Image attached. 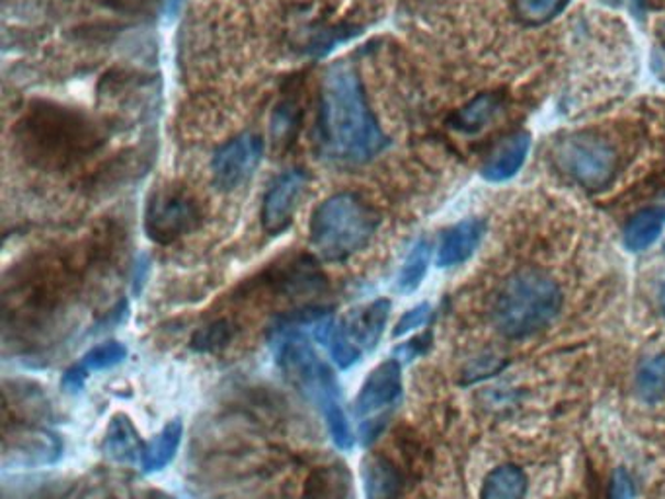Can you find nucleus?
Here are the masks:
<instances>
[{"label":"nucleus","mask_w":665,"mask_h":499,"mask_svg":"<svg viewBox=\"0 0 665 499\" xmlns=\"http://www.w3.org/2000/svg\"><path fill=\"white\" fill-rule=\"evenodd\" d=\"M389 314L390 301L379 299L350 312L346 319L336 324L329 347L340 369H350L355 363L362 362L365 353L373 352L379 345Z\"/></svg>","instance_id":"nucleus-8"},{"label":"nucleus","mask_w":665,"mask_h":499,"mask_svg":"<svg viewBox=\"0 0 665 499\" xmlns=\"http://www.w3.org/2000/svg\"><path fill=\"white\" fill-rule=\"evenodd\" d=\"M556 163L562 173L589 191L603 190L617 174L613 147L589 133H576L561 141L556 147Z\"/></svg>","instance_id":"nucleus-7"},{"label":"nucleus","mask_w":665,"mask_h":499,"mask_svg":"<svg viewBox=\"0 0 665 499\" xmlns=\"http://www.w3.org/2000/svg\"><path fill=\"white\" fill-rule=\"evenodd\" d=\"M319 138L324 156L337 164L369 163L389 145L367 103L359 75L350 63H336L324 75Z\"/></svg>","instance_id":"nucleus-1"},{"label":"nucleus","mask_w":665,"mask_h":499,"mask_svg":"<svg viewBox=\"0 0 665 499\" xmlns=\"http://www.w3.org/2000/svg\"><path fill=\"white\" fill-rule=\"evenodd\" d=\"M379 226V215L355 193L324 199L311 217V244L320 258L344 262L362 252Z\"/></svg>","instance_id":"nucleus-4"},{"label":"nucleus","mask_w":665,"mask_h":499,"mask_svg":"<svg viewBox=\"0 0 665 499\" xmlns=\"http://www.w3.org/2000/svg\"><path fill=\"white\" fill-rule=\"evenodd\" d=\"M660 307H662L665 317V284L662 285V291H660Z\"/></svg>","instance_id":"nucleus-31"},{"label":"nucleus","mask_w":665,"mask_h":499,"mask_svg":"<svg viewBox=\"0 0 665 499\" xmlns=\"http://www.w3.org/2000/svg\"><path fill=\"white\" fill-rule=\"evenodd\" d=\"M562 309V291L553 277L528 267L508 277L494 301V326L510 340L529 337L548 326Z\"/></svg>","instance_id":"nucleus-3"},{"label":"nucleus","mask_w":665,"mask_h":499,"mask_svg":"<svg viewBox=\"0 0 665 499\" xmlns=\"http://www.w3.org/2000/svg\"><path fill=\"white\" fill-rule=\"evenodd\" d=\"M529 147H531V137L528 133H513L510 137L503 138L484 163V180L506 181L513 178L525 163Z\"/></svg>","instance_id":"nucleus-15"},{"label":"nucleus","mask_w":665,"mask_h":499,"mask_svg":"<svg viewBox=\"0 0 665 499\" xmlns=\"http://www.w3.org/2000/svg\"><path fill=\"white\" fill-rule=\"evenodd\" d=\"M632 10H634V14L640 18L642 14V9H644V0H631Z\"/></svg>","instance_id":"nucleus-30"},{"label":"nucleus","mask_w":665,"mask_h":499,"mask_svg":"<svg viewBox=\"0 0 665 499\" xmlns=\"http://www.w3.org/2000/svg\"><path fill=\"white\" fill-rule=\"evenodd\" d=\"M309 176L301 168H293L281 174L264 196L262 206V229L269 236L286 233L293 223L297 207L307 191Z\"/></svg>","instance_id":"nucleus-11"},{"label":"nucleus","mask_w":665,"mask_h":499,"mask_svg":"<svg viewBox=\"0 0 665 499\" xmlns=\"http://www.w3.org/2000/svg\"><path fill=\"white\" fill-rule=\"evenodd\" d=\"M60 455H63V443L52 431L18 428L14 430V435L10 433L7 435L2 465L4 468L9 466L35 468V466L57 463Z\"/></svg>","instance_id":"nucleus-12"},{"label":"nucleus","mask_w":665,"mask_h":499,"mask_svg":"<svg viewBox=\"0 0 665 499\" xmlns=\"http://www.w3.org/2000/svg\"><path fill=\"white\" fill-rule=\"evenodd\" d=\"M402 397V367L397 357L380 363L369 373L355 398V415L359 422L362 445H372L387 428L390 412Z\"/></svg>","instance_id":"nucleus-6"},{"label":"nucleus","mask_w":665,"mask_h":499,"mask_svg":"<svg viewBox=\"0 0 665 499\" xmlns=\"http://www.w3.org/2000/svg\"><path fill=\"white\" fill-rule=\"evenodd\" d=\"M430 342H432V336L415 337L412 342H408V344L402 345V347H398L397 359L412 362L414 357L425 353V350L430 347Z\"/></svg>","instance_id":"nucleus-28"},{"label":"nucleus","mask_w":665,"mask_h":499,"mask_svg":"<svg viewBox=\"0 0 665 499\" xmlns=\"http://www.w3.org/2000/svg\"><path fill=\"white\" fill-rule=\"evenodd\" d=\"M636 392L646 404H656L665 398V353H657L640 365L636 373Z\"/></svg>","instance_id":"nucleus-22"},{"label":"nucleus","mask_w":665,"mask_h":499,"mask_svg":"<svg viewBox=\"0 0 665 499\" xmlns=\"http://www.w3.org/2000/svg\"><path fill=\"white\" fill-rule=\"evenodd\" d=\"M428 266H430V242L422 239V241L415 242L412 250L408 252L407 259L398 271V291L400 293L415 291L425 277Z\"/></svg>","instance_id":"nucleus-23"},{"label":"nucleus","mask_w":665,"mask_h":499,"mask_svg":"<svg viewBox=\"0 0 665 499\" xmlns=\"http://www.w3.org/2000/svg\"><path fill=\"white\" fill-rule=\"evenodd\" d=\"M432 317V307L428 304V302H423V304H418L412 310H408L407 314L402 317V319L398 320L397 326H395V332H392V336L400 337L408 334V332H412L415 328H422L428 320Z\"/></svg>","instance_id":"nucleus-26"},{"label":"nucleus","mask_w":665,"mask_h":499,"mask_svg":"<svg viewBox=\"0 0 665 499\" xmlns=\"http://www.w3.org/2000/svg\"><path fill=\"white\" fill-rule=\"evenodd\" d=\"M125 357H128V347L120 344V342H115V340L96 345L90 352L82 355V359L77 365H73L63 375L60 387L65 388L67 392H78L80 388L85 387L90 373L112 369L115 365H120L121 362H125Z\"/></svg>","instance_id":"nucleus-13"},{"label":"nucleus","mask_w":665,"mask_h":499,"mask_svg":"<svg viewBox=\"0 0 665 499\" xmlns=\"http://www.w3.org/2000/svg\"><path fill=\"white\" fill-rule=\"evenodd\" d=\"M271 347L279 367L286 370L295 387L301 388L302 395L319 408L334 445L342 451L352 448L354 433L342 402V388L334 370L320 359L311 336L301 330L277 324L271 332Z\"/></svg>","instance_id":"nucleus-2"},{"label":"nucleus","mask_w":665,"mask_h":499,"mask_svg":"<svg viewBox=\"0 0 665 499\" xmlns=\"http://www.w3.org/2000/svg\"><path fill=\"white\" fill-rule=\"evenodd\" d=\"M634 483H632L631 474L624 468H617L613 474V483H611V499H632L634 498Z\"/></svg>","instance_id":"nucleus-27"},{"label":"nucleus","mask_w":665,"mask_h":499,"mask_svg":"<svg viewBox=\"0 0 665 499\" xmlns=\"http://www.w3.org/2000/svg\"><path fill=\"white\" fill-rule=\"evenodd\" d=\"M665 209L649 207L632 217L624 229V246L632 252L650 248L664 231Z\"/></svg>","instance_id":"nucleus-19"},{"label":"nucleus","mask_w":665,"mask_h":499,"mask_svg":"<svg viewBox=\"0 0 665 499\" xmlns=\"http://www.w3.org/2000/svg\"><path fill=\"white\" fill-rule=\"evenodd\" d=\"M503 106V98L500 95H480L473 102H468L463 110H458L453 115V127L465 133H475L483 130L488 121L494 120V115L500 112Z\"/></svg>","instance_id":"nucleus-21"},{"label":"nucleus","mask_w":665,"mask_h":499,"mask_svg":"<svg viewBox=\"0 0 665 499\" xmlns=\"http://www.w3.org/2000/svg\"><path fill=\"white\" fill-rule=\"evenodd\" d=\"M484 231L486 224L480 219H467L451 226L450 231L443 234L437 252V266L453 267L467 262L483 241Z\"/></svg>","instance_id":"nucleus-14"},{"label":"nucleus","mask_w":665,"mask_h":499,"mask_svg":"<svg viewBox=\"0 0 665 499\" xmlns=\"http://www.w3.org/2000/svg\"><path fill=\"white\" fill-rule=\"evenodd\" d=\"M201 223L199 206L181 191H160L148 201L145 231L156 244H173Z\"/></svg>","instance_id":"nucleus-9"},{"label":"nucleus","mask_w":665,"mask_h":499,"mask_svg":"<svg viewBox=\"0 0 665 499\" xmlns=\"http://www.w3.org/2000/svg\"><path fill=\"white\" fill-rule=\"evenodd\" d=\"M363 490L367 499H398L402 491V476L389 458L367 456L363 461Z\"/></svg>","instance_id":"nucleus-17"},{"label":"nucleus","mask_w":665,"mask_h":499,"mask_svg":"<svg viewBox=\"0 0 665 499\" xmlns=\"http://www.w3.org/2000/svg\"><path fill=\"white\" fill-rule=\"evenodd\" d=\"M181 433H184V425H181L180 420L166 423L160 433H156L153 440L145 443L141 468L151 474L158 473L165 466L170 465L174 456L178 453V447H180Z\"/></svg>","instance_id":"nucleus-18"},{"label":"nucleus","mask_w":665,"mask_h":499,"mask_svg":"<svg viewBox=\"0 0 665 499\" xmlns=\"http://www.w3.org/2000/svg\"><path fill=\"white\" fill-rule=\"evenodd\" d=\"M264 156V143L254 133H242L217 148L211 158V174L217 188L233 191L251 180Z\"/></svg>","instance_id":"nucleus-10"},{"label":"nucleus","mask_w":665,"mask_h":499,"mask_svg":"<svg viewBox=\"0 0 665 499\" xmlns=\"http://www.w3.org/2000/svg\"><path fill=\"white\" fill-rule=\"evenodd\" d=\"M184 0H166V16L176 18Z\"/></svg>","instance_id":"nucleus-29"},{"label":"nucleus","mask_w":665,"mask_h":499,"mask_svg":"<svg viewBox=\"0 0 665 499\" xmlns=\"http://www.w3.org/2000/svg\"><path fill=\"white\" fill-rule=\"evenodd\" d=\"M570 0H516V14L523 24L539 26L566 9Z\"/></svg>","instance_id":"nucleus-24"},{"label":"nucleus","mask_w":665,"mask_h":499,"mask_svg":"<svg viewBox=\"0 0 665 499\" xmlns=\"http://www.w3.org/2000/svg\"><path fill=\"white\" fill-rule=\"evenodd\" d=\"M22 141L27 155L49 166H67L92 153L100 141L90 121L67 108L44 106L22 121Z\"/></svg>","instance_id":"nucleus-5"},{"label":"nucleus","mask_w":665,"mask_h":499,"mask_svg":"<svg viewBox=\"0 0 665 499\" xmlns=\"http://www.w3.org/2000/svg\"><path fill=\"white\" fill-rule=\"evenodd\" d=\"M528 476L516 465L498 466L486 476L480 499H525Z\"/></svg>","instance_id":"nucleus-20"},{"label":"nucleus","mask_w":665,"mask_h":499,"mask_svg":"<svg viewBox=\"0 0 665 499\" xmlns=\"http://www.w3.org/2000/svg\"><path fill=\"white\" fill-rule=\"evenodd\" d=\"M231 337H233V328L221 320L211 326L198 330L191 340V347L198 352H217L225 347L231 342Z\"/></svg>","instance_id":"nucleus-25"},{"label":"nucleus","mask_w":665,"mask_h":499,"mask_svg":"<svg viewBox=\"0 0 665 499\" xmlns=\"http://www.w3.org/2000/svg\"><path fill=\"white\" fill-rule=\"evenodd\" d=\"M102 451L106 456H110L112 461H118L121 465H135V463L141 465L143 463L145 443L138 437L130 415H125V413L113 415L112 422L106 431Z\"/></svg>","instance_id":"nucleus-16"}]
</instances>
